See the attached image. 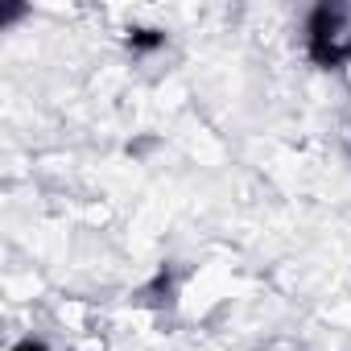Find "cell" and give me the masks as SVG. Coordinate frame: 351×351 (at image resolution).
Returning <instances> with one entry per match:
<instances>
[{
	"instance_id": "cell-1",
	"label": "cell",
	"mask_w": 351,
	"mask_h": 351,
	"mask_svg": "<svg viewBox=\"0 0 351 351\" xmlns=\"http://www.w3.org/2000/svg\"><path fill=\"white\" fill-rule=\"evenodd\" d=\"M306 58L318 66V71H343L351 62V9L343 5H314L306 13Z\"/></svg>"
},
{
	"instance_id": "cell-2",
	"label": "cell",
	"mask_w": 351,
	"mask_h": 351,
	"mask_svg": "<svg viewBox=\"0 0 351 351\" xmlns=\"http://www.w3.org/2000/svg\"><path fill=\"white\" fill-rule=\"evenodd\" d=\"M165 42H169V34L157 29V25H128L124 29V50L128 54H157V50H165Z\"/></svg>"
},
{
	"instance_id": "cell-3",
	"label": "cell",
	"mask_w": 351,
	"mask_h": 351,
	"mask_svg": "<svg viewBox=\"0 0 351 351\" xmlns=\"http://www.w3.org/2000/svg\"><path fill=\"white\" fill-rule=\"evenodd\" d=\"M13 351H54L46 339H38V335H25V339H17L13 343Z\"/></svg>"
},
{
	"instance_id": "cell-4",
	"label": "cell",
	"mask_w": 351,
	"mask_h": 351,
	"mask_svg": "<svg viewBox=\"0 0 351 351\" xmlns=\"http://www.w3.org/2000/svg\"><path fill=\"white\" fill-rule=\"evenodd\" d=\"M25 13H29L25 5H5V13H0V25H13V21H17V17H25Z\"/></svg>"
}]
</instances>
